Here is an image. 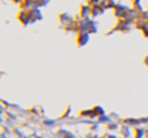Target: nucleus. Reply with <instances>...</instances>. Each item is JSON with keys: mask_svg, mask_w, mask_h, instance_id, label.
I'll return each mask as SVG.
<instances>
[{"mask_svg": "<svg viewBox=\"0 0 148 138\" xmlns=\"http://www.w3.org/2000/svg\"><path fill=\"white\" fill-rule=\"evenodd\" d=\"M76 42H78V46H85L89 42V33H86V32H79Z\"/></svg>", "mask_w": 148, "mask_h": 138, "instance_id": "obj_5", "label": "nucleus"}, {"mask_svg": "<svg viewBox=\"0 0 148 138\" xmlns=\"http://www.w3.org/2000/svg\"><path fill=\"white\" fill-rule=\"evenodd\" d=\"M59 22H60L62 27L65 29L66 26H69L71 23H73V22H75V19H73L69 13H60V14H59Z\"/></svg>", "mask_w": 148, "mask_h": 138, "instance_id": "obj_2", "label": "nucleus"}, {"mask_svg": "<svg viewBox=\"0 0 148 138\" xmlns=\"http://www.w3.org/2000/svg\"><path fill=\"white\" fill-rule=\"evenodd\" d=\"M144 65H147V66H148V56H145V58H144Z\"/></svg>", "mask_w": 148, "mask_h": 138, "instance_id": "obj_9", "label": "nucleus"}, {"mask_svg": "<svg viewBox=\"0 0 148 138\" xmlns=\"http://www.w3.org/2000/svg\"><path fill=\"white\" fill-rule=\"evenodd\" d=\"M143 33H144V36H145V38H148V27L144 30V32H143Z\"/></svg>", "mask_w": 148, "mask_h": 138, "instance_id": "obj_8", "label": "nucleus"}, {"mask_svg": "<svg viewBox=\"0 0 148 138\" xmlns=\"http://www.w3.org/2000/svg\"><path fill=\"white\" fill-rule=\"evenodd\" d=\"M132 1H135V0H132Z\"/></svg>", "mask_w": 148, "mask_h": 138, "instance_id": "obj_11", "label": "nucleus"}, {"mask_svg": "<svg viewBox=\"0 0 148 138\" xmlns=\"http://www.w3.org/2000/svg\"><path fill=\"white\" fill-rule=\"evenodd\" d=\"M12 1H14V3H22L23 0H12Z\"/></svg>", "mask_w": 148, "mask_h": 138, "instance_id": "obj_10", "label": "nucleus"}, {"mask_svg": "<svg viewBox=\"0 0 148 138\" xmlns=\"http://www.w3.org/2000/svg\"><path fill=\"white\" fill-rule=\"evenodd\" d=\"M92 7V12H91V14H92V17H98L101 14H103V12H105V7L99 3V4H95V6H91Z\"/></svg>", "mask_w": 148, "mask_h": 138, "instance_id": "obj_6", "label": "nucleus"}, {"mask_svg": "<svg viewBox=\"0 0 148 138\" xmlns=\"http://www.w3.org/2000/svg\"><path fill=\"white\" fill-rule=\"evenodd\" d=\"M17 19H19V22H20L22 25H30V23H32L29 10H23V9H22L20 13H19V16H17Z\"/></svg>", "mask_w": 148, "mask_h": 138, "instance_id": "obj_3", "label": "nucleus"}, {"mask_svg": "<svg viewBox=\"0 0 148 138\" xmlns=\"http://www.w3.org/2000/svg\"><path fill=\"white\" fill-rule=\"evenodd\" d=\"M128 12H130V7H128V6H124V4H121V3H118V4L115 6V9H114V14H115L119 20L127 19Z\"/></svg>", "mask_w": 148, "mask_h": 138, "instance_id": "obj_1", "label": "nucleus"}, {"mask_svg": "<svg viewBox=\"0 0 148 138\" xmlns=\"http://www.w3.org/2000/svg\"><path fill=\"white\" fill-rule=\"evenodd\" d=\"M91 12H92V7H91L89 4H82V6H81V12H79L81 19H89V17L92 16Z\"/></svg>", "mask_w": 148, "mask_h": 138, "instance_id": "obj_4", "label": "nucleus"}, {"mask_svg": "<svg viewBox=\"0 0 148 138\" xmlns=\"http://www.w3.org/2000/svg\"><path fill=\"white\" fill-rule=\"evenodd\" d=\"M101 4L105 7V9H115V6H116V1L115 0H101Z\"/></svg>", "mask_w": 148, "mask_h": 138, "instance_id": "obj_7", "label": "nucleus"}]
</instances>
